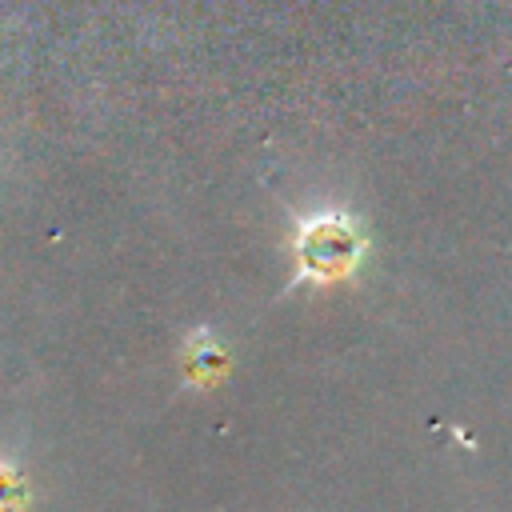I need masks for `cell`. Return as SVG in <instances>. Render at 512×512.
I'll list each match as a JSON object with an SVG mask.
<instances>
[{
  "label": "cell",
  "instance_id": "1",
  "mask_svg": "<svg viewBox=\"0 0 512 512\" xmlns=\"http://www.w3.org/2000/svg\"><path fill=\"white\" fill-rule=\"evenodd\" d=\"M360 260V240L344 220H316L300 232V264L316 280H340Z\"/></svg>",
  "mask_w": 512,
  "mask_h": 512
},
{
  "label": "cell",
  "instance_id": "2",
  "mask_svg": "<svg viewBox=\"0 0 512 512\" xmlns=\"http://www.w3.org/2000/svg\"><path fill=\"white\" fill-rule=\"evenodd\" d=\"M16 508H20V480L0 468V512H16Z\"/></svg>",
  "mask_w": 512,
  "mask_h": 512
}]
</instances>
